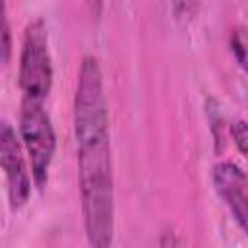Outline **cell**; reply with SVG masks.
<instances>
[{
    "label": "cell",
    "mask_w": 248,
    "mask_h": 248,
    "mask_svg": "<svg viewBox=\"0 0 248 248\" xmlns=\"http://www.w3.org/2000/svg\"><path fill=\"white\" fill-rule=\"evenodd\" d=\"M19 87L23 91V101L31 103H43L52 87L48 35L41 17L33 19L23 33L19 54Z\"/></svg>",
    "instance_id": "cell-2"
},
{
    "label": "cell",
    "mask_w": 248,
    "mask_h": 248,
    "mask_svg": "<svg viewBox=\"0 0 248 248\" xmlns=\"http://www.w3.org/2000/svg\"><path fill=\"white\" fill-rule=\"evenodd\" d=\"M174 6V14L180 19H186L192 16V8H194V0H172Z\"/></svg>",
    "instance_id": "cell-8"
},
{
    "label": "cell",
    "mask_w": 248,
    "mask_h": 248,
    "mask_svg": "<svg viewBox=\"0 0 248 248\" xmlns=\"http://www.w3.org/2000/svg\"><path fill=\"white\" fill-rule=\"evenodd\" d=\"M238 225H240V229H242V231H244V232L248 234V211H246V215H244V219H242V221H240Z\"/></svg>",
    "instance_id": "cell-10"
},
{
    "label": "cell",
    "mask_w": 248,
    "mask_h": 248,
    "mask_svg": "<svg viewBox=\"0 0 248 248\" xmlns=\"http://www.w3.org/2000/svg\"><path fill=\"white\" fill-rule=\"evenodd\" d=\"M232 141L238 147V151L248 159V122L246 120H234L231 124Z\"/></svg>",
    "instance_id": "cell-7"
},
{
    "label": "cell",
    "mask_w": 248,
    "mask_h": 248,
    "mask_svg": "<svg viewBox=\"0 0 248 248\" xmlns=\"http://www.w3.org/2000/svg\"><path fill=\"white\" fill-rule=\"evenodd\" d=\"M2 37H4V43H2V48H4V64L10 62V50H12V41H10V25H8V19L4 17V31H2Z\"/></svg>",
    "instance_id": "cell-9"
},
{
    "label": "cell",
    "mask_w": 248,
    "mask_h": 248,
    "mask_svg": "<svg viewBox=\"0 0 248 248\" xmlns=\"http://www.w3.org/2000/svg\"><path fill=\"white\" fill-rule=\"evenodd\" d=\"M231 50L236 58L238 66L248 74V31L246 29H234L231 35Z\"/></svg>",
    "instance_id": "cell-6"
},
{
    "label": "cell",
    "mask_w": 248,
    "mask_h": 248,
    "mask_svg": "<svg viewBox=\"0 0 248 248\" xmlns=\"http://www.w3.org/2000/svg\"><path fill=\"white\" fill-rule=\"evenodd\" d=\"M19 134L25 145V151L31 161V174L39 190L45 188L48 180V169L56 149V136L50 124L48 114L43 108V103L23 101Z\"/></svg>",
    "instance_id": "cell-3"
},
{
    "label": "cell",
    "mask_w": 248,
    "mask_h": 248,
    "mask_svg": "<svg viewBox=\"0 0 248 248\" xmlns=\"http://www.w3.org/2000/svg\"><path fill=\"white\" fill-rule=\"evenodd\" d=\"M213 186L238 223L248 209V176L244 170L231 161H223L213 167Z\"/></svg>",
    "instance_id": "cell-5"
},
{
    "label": "cell",
    "mask_w": 248,
    "mask_h": 248,
    "mask_svg": "<svg viewBox=\"0 0 248 248\" xmlns=\"http://www.w3.org/2000/svg\"><path fill=\"white\" fill-rule=\"evenodd\" d=\"M79 192L85 234L91 246L107 248L114 236V178L108 108L103 74L95 56H83L74 97Z\"/></svg>",
    "instance_id": "cell-1"
},
{
    "label": "cell",
    "mask_w": 248,
    "mask_h": 248,
    "mask_svg": "<svg viewBox=\"0 0 248 248\" xmlns=\"http://www.w3.org/2000/svg\"><path fill=\"white\" fill-rule=\"evenodd\" d=\"M0 159H2V169L8 182V196H10L12 209H19L29 200L31 180H29V172H27L19 143L16 140V132L8 122H4L0 130Z\"/></svg>",
    "instance_id": "cell-4"
}]
</instances>
